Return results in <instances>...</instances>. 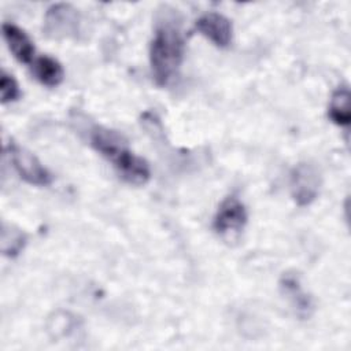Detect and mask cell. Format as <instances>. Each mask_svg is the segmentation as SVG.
Segmentation results:
<instances>
[{"label": "cell", "mask_w": 351, "mask_h": 351, "mask_svg": "<svg viewBox=\"0 0 351 351\" xmlns=\"http://www.w3.org/2000/svg\"><path fill=\"white\" fill-rule=\"evenodd\" d=\"M184 52V37L177 21L165 18L158 23L149 45L151 74L158 86H167L178 75Z\"/></svg>", "instance_id": "cell-1"}, {"label": "cell", "mask_w": 351, "mask_h": 351, "mask_svg": "<svg viewBox=\"0 0 351 351\" xmlns=\"http://www.w3.org/2000/svg\"><path fill=\"white\" fill-rule=\"evenodd\" d=\"M90 145L112 163L118 176L128 184L141 186L151 178L149 165L126 145V141L115 130L96 126L90 132Z\"/></svg>", "instance_id": "cell-2"}, {"label": "cell", "mask_w": 351, "mask_h": 351, "mask_svg": "<svg viewBox=\"0 0 351 351\" xmlns=\"http://www.w3.org/2000/svg\"><path fill=\"white\" fill-rule=\"evenodd\" d=\"M247 221L245 206L237 196L230 195L219 204L213 221V228L223 243L233 245L240 241Z\"/></svg>", "instance_id": "cell-3"}, {"label": "cell", "mask_w": 351, "mask_h": 351, "mask_svg": "<svg viewBox=\"0 0 351 351\" xmlns=\"http://www.w3.org/2000/svg\"><path fill=\"white\" fill-rule=\"evenodd\" d=\"M322 177L315 165L308 162L298 163L289 176V191L293 202L300 206L311 204L319 195Z\"/></svg>", "instance_id": "cell-4"}, {"label": "cell", "mask_w": 351, "mask_h": 351, "mask_svg": "<svg viewBox=\"0 0 351 351\" xmlns=\"http://www.w3.org/2000/svg\"><path fill=\"white\" fill-rule=\"evenodd\" d=\"M7 154L14 169L18 171L19 177L30 185L47 186L52 182V176L48 169L26 148L10 141L7 145Z\"/></svg>", "instance_id": "cell-5"}, {"label": "cell", "mask_w": 351, "mask_h": 351, "mask_svg": "<svg viewBox=\"0 0 351 351\" xmlns=\"http://www.w3.org/2000/svg\"><path fill=\"white\" fill-rule=\"evenodd\" d=\"M80 12L70 4L51 5L44 16V33L49 38H69L80 33Z\"/></svg>", "instance_id": "cell-6"}, {"label": "cell", "mask_w": 351, "mask_h": 351, "mask_svg": "<svg viewBox=\"0 0 351 351\" xmlns=\"http://www.w3.org/2000/svg\"><path fill=\"white\" fill-rule=\"evenodd\" d=\"M196 30L218 48H228L233 38L232 22L222 14L207 12L196 23Z\"/></svg>", "instance_id": "cell-7"}, {"label": "cell", "mask_w": 351, "mask_h": 351, "mask_svg": "<svg viewBox=\"0 0 351 351\" xmlns=\"http://www.w3.org/2000/svg\"><path fill=\"white\" fill-rule=\"evenodd\" d=\"M280 289L288 299L296 315L302 319L308 318L314 311L313 298L304 291L300 277L295 271H287L280 278Z\"/></svg>", "instance_id": "cell-8"}, {"label": "cell", "mask_w": 351, "mask_h": 351, "mask_svg": "<svg viewBox=\"0 0 351 351\" xmlns=\"http://www.w3.org/2000/svg\"><path fill=\"white\" fill-rule=\"evenodd\" d=\"M1 30L14 58L21 63H32L34 59V45L25 30L10 22H4Z\"/></svg>", "instance_id": "cell-9"}, {"label": "cell", "mask_w": 351, "mask_h": 351, "mask_svg": "<svg viewBox=\"0 0 351 351\" xmlns=\"http://www.w3.org/2000/svg\"><path fill=\"white\" fill-rule=\"evenodd\" d=\"M30 70L34 78L41 85L48 88H55L60 85L64 78V70L62 64L48 55L34 58L30 63Z\"/></svg>", "instance_id": "cell-10"}, {"label": "cell", "mask_w": 351, "mask_h": 351, "mask_svg": "<svg viewBox=\"0 0 351 351\" xmlns=\"http://www.w3.org/2000/svg\"><path fill=\"white\" fill-rule=\"evenodd\" d=\"M329 119L340 126L348 128L351 122V110H350V89L346 85L339 86L330 97L328 107Z\"/></svg>", "instance_id": "cell-11"}, {"label": "cell", "mask_w": 351, "mask_h": 351, "mask_svg": "<svg viewBox=\"0 0 351 351\" xmlns=\"http://www.w3.org/2000/svg\"><path fill=\"white\" fill-rule=\"evenodd\" d=\"M26 234L14 226L3 223L1 228V251L7 256H16L26 244Z\"/></svg>", "instance_id": "cell-12"}, {"label": "cell", "mask_w": 351, "mask_h": 351, "mask_svg": "<svg viewBox=\"0 0 351 351\" xmlns=\"http://www.w3.org/2000/svg\"><path fill=\"white\" fill-rule=\"evenodd\" d=\"M0 93L3 104L12 103L21 97V89L16 80L4 70L1 71L0 77Z\"/></svg>", "instance_id": "cell-13"}]
</instances>
